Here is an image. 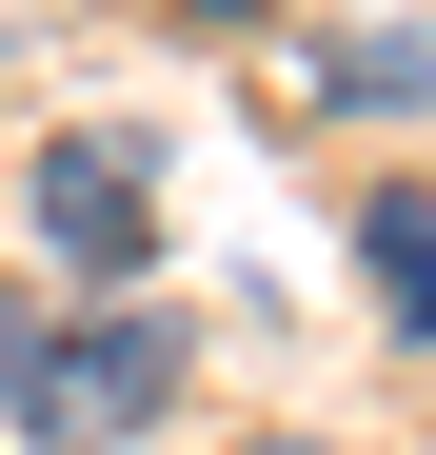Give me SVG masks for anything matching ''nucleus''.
<instances>
[{
    "label": "nucleus",
    "mask_w": 436,
    "mask_h": 455,
    "mask_svg": "<svg viewBox=\"0 0 436 455\" xmlns=\"http://www.w3.org/2000/svg\"><path fill=\"white\" fill-rule=\"evenodd\" d=\"M0 396H20V435H40V455H119V435H159L179 337H159V317H100V337H0Z\"/></svg>",
    "instance_id": "obj_1"
},
{
    "label": "nucleus",
    "mask_w": 436,
    "mask_h": 455,
    "mask_svg": "<svg viewBox=\"0 0 436 455\" xmlns=\"http://www.w3.org/2000/svg\"><path fill=\"white\" fill-rule=\"evenodd\" d=\"M40 238L80 277H139V258H159V179H139L119 139H60V159H40Z\"/></svg>",
    "instance_id": "obj_2"
},
{
    "label": "nucleus",
    "mask_w": 436,
    "mask_h": 455,
    "mask_svg": "<svg viewBox=\"0 0 436 455\" xmlns=\"http://www.w3.org/2000/svg\"><path fill=\"white\" fill-rule=\"evenodd\" d=\"M357 238H377V297H397V317L436 337V198H377V218H357Z\"/></svg>",
    "instance_id": "obj_3"
},
{
    "label": "nucleus",
    "mask_w": 436,
    "mask_h": 455,
    "mask_svg": "<svg viewBox=\"0 0 436 455\" xmlns=\"http://www.w3.org/2000/svg\"><path fill=\"white\" fill-rule=\"evenodd\" d=\"M159 20H258V0H159Z\"/></svg>",
    "instance_id": "obj_4"
}]
</instances>
